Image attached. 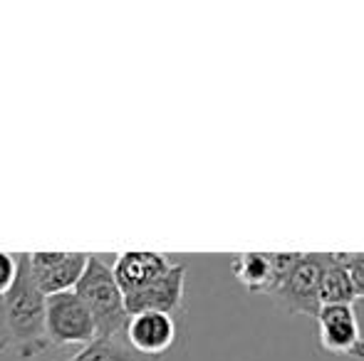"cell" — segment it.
<instances>
[{
  "mask_svg": "<svg viewBox=\"0 0 364 361\" xmlns=\"http://www.w3.org/2000/svg\"><path fill=\"white\" fill-rule=\"evenodd\" d=\"M15 274H18V255L0 250V297H5L10 292Z\"/></svg>",
  "mask_w": 364,
  "mask_h": 361,
  "instance_id": "obj_14",
  "label": "cell"
},
{
  "mask_svg": "<svg viewBox=\"0 0 364 361\" xmlns=\"http://www.w3.org/2000/svg\"><path fill=\"white\" fill-rule=\"evenodd\" d=\"M315 317L320 347L325 352L364 361V334L355 304H325Z\"/></svg>",
  "mask_w": 364,
  "mask_h": 361,
  "instance_id": "obj_5",
  "label": "cell"
},
{
  "mask_svg": "<svg viewBox=\"0 0 364 361\" xmlns=\"http://www.w3.org/2000/svg\"><path fill=\"white\" fill-rule=\"evenodd\" d=\"M173 262L168 260L164 252L151 250H129L117 255L114 265H112V274H114L117 284H119L122 294H134L139 289L149 287L154 279L168 272Z\"/></svg>",
  "mask_w": 364,
  "mask_h": 361,
  "instance_id": "obj_9",
  "label": "cell"
},
{
  "mask_svg": "<svg viewBox=\"0 0 364 361\" xmlns=\"http://www.w3.org/2000/svg\"><path fill=\"white\" fill-rule=\"evenodd\" d=\"M235 279L250 292L270 294L275 287V272H273V252H240L235 255L233 265Z\"/></svg>",
  "mask_w": 364,
  "mask_h": 361,
  "instance_id": "obj_11",
  "label": "cell"
},
{
  "mask_svg": "<svg viewBox=\"0 0 364 361\" xmlns=\"http://www.w3.org/2000/svg\"><path fill=\"white\" fill-rule=\"evenodd\" d=\"M183 282H186V265L173 262L166 274L154 279L149 287L139 289L134 294L124 297L127 314L139 312H161V314H176L183 307Z\"/></svg>",
  "mask_w": 364,
  "mask_h": 361,
  "instance_id": "obj_7",
  "label": "cell"
},
{
  "mask_svg": "<svg viewBox=\"0 0 364 361\" xmlns=\"http://www.w3.org/2000/svg\"><path fill=\"white\" fill-rule=\"evenodd\" d=\"M10 349V334L5 324V297H0V354Z\"/></svg>",
  "mask_w": 364,
  "mask_h": 361,
  "instance_id": "obj_15",
  "label": "cell"
},
{
  "mask_svg": "<svg viewBox=\"0 0 364 361\" xmlns=\"http://www.w3.org/2000/svg\"><path fill=\"white\" fill-rule=\"evenodd\" d=\"M65 361H161L134 352L124 337H97Z\"/></svg>",
  "mask_w": 364,
  "mask_h": 361,
  "instance_id": "obj_12",
  "label": "cell"
},
{
  "mask_svg": "<svg viewBox=\"0 0 364 361\" xmlns=\"http://www.w3.org/2000/svg\"><path fill=\"white\" fill-rule=\"evenodd\" d=\"M30 272L38 289L50 294L73 292L87 265V252H28Z\"/></svg>",
  "mask_w": 364,
  "mask_h": 361,
  "instance_id": "obj_6",
  "label": "cell"
},
{
  "mask_svg": "<svg viewBox=\"0 0 364 361\" xmlns=\"http://www.w3.org/2000/svg\"><path fill=\"white\" fill-rule=\"evenodd\" d=\"M320 272H322V255L320 252H302L292 272L273 292L268 294L283 312L288 314H310L315 317L320 312Z\"/></svg>",
  "mask_w": 364,
  "mask_h": 361,
  "instance_id": "obj_4",
  "label": "cell"
},
{
  "mask_svg": "<svg viewBox=\"0 0 364 361\" xmlns=\"http://www.w3.org/2000/svg\"><path fill=\"white\" fill-rule=\"evenodd\" d=\"M45 337L50 344L70 347V344H90L97 339V327L90 309L73 292H60L45 297Z\"/></svg>",
  "mask_w": 364,
  "mask_h": 361,
  "instance_id": "obj_3",
  "label": "cell"
},
{
  "mask_svg": "<svg viewBox=\"0 0 364 361\" xmlns=\"http://www.w3.org/2000/svg\"><path fill=\"white\" fill-rule=\"evenodd\" d=\"M5 324L10 334V349L23 359H33L50 347L45 337V294L38 289L30 272L28 252L18 255V274L5 294Z\"/></svg>",
  "mask_w": 364,
  "mask_h": 361,
  "instance_id": "obj_1",
  "label": "cell"
},
{
  "mask_svg": "<svg viewBox=\"0 0 364 361\" xmlns=\"http://www.w3.org/2000/svg\"><path fill=\"white\" fill-rule=\"evenodd\" d=\"M322 272H320V304H355L357 292L345 262L337 252H320Z\"/></svg>",
  "mask_w": 364,
  "mask_h": 361,
  "instance_id": "obj_10",
  "label": "cell"
},
{
  "mask_svg": "<svg viewBox=\"0 0 364 361\" xmlns=\"http://www.w3.org/2000/svg\"><path fill=\"white\" fill-rule=\"evenodd\" d=\"M355 284L357 299H364V252H337Z\"/></svg>",
  "mask_w": 364,
  "mask_h": 361,
  "instance_id": "obj_13",
  "label": "cell"
},
{
  "mask_svg": "<svg viewBox=\"0 0 364 361\" xmlns=\"http://www.w3.org/2000/svg\"><path fill=\"white\" fill-rule=\"evenodd\" d=\"M75 294L90 309L97 337H124V327L129 322L124 294L112 274V267L100 255H87L85 272L77 279Z\"/></svg>",
  "mask_w": 364,
  "mask_h": 361,
  "instance_id": "obj_2",
  "label": "cell"
},
{
  "mask_svg": "<svg viewBox=\"0 0 364 361\" xmlns=\"http://www.w3.org/2000/svg\"><path fill=\"white\" fill-rule=\"evenodd\" d=\"M124 342L144 357L161 359L176 342V319L161 312L132 314L124 327Z\"/></svg>",
  "mask_w": 364,
  "mask_h": 361,
  "instance_id": "obj_8",
  "label": "cell"
}]
</instances>
